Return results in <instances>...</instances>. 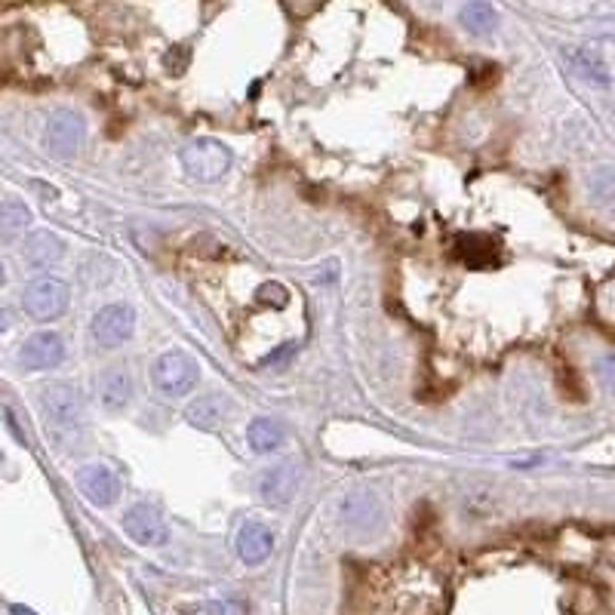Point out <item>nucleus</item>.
<instances>
[{"label":"nucleus","instance_id":"nucleus-2","mask_svg":"<svg viewBox=\"0 0 615 615\" xmlns=\"http://www.w3.org/2000/svg\"><path fill=\"white\" fill-rule=\"evenodd\" d=\"M197 379L200 369L185 351H167L151 363V385L167 397H182L194 391Z\"/></svg>","mask_w":615,"mask_h":615},{"label":"nucleus","instance_id":"nucleus-23","mask_svg":"<svg viewBox=\"0 0 615 615\" xmlns=\"http://www.w3.org/2000/svg\"><path fill=\"white\" fill-rule=\"evenodd\" d=\"M13 615H37V612H31L28 606H13Z\"/></svg>","mask_w":615,"mask_h":615},{"label":"nucleus","instance_id":"nucleus-12","mask_svg":"<svg viewBox=\"0 0 615 615\" xmlns=\"http://www.w3.org/2000/svg\"><path fill=\"white\" fill-rule=\"evenodd\" d=\"M271 551H274V532H271L265 523L253 520V523H246V526L240 529V536H237V554H240V560H243L246 566L265 563V560L271 557Z\"/></svg>","mask_w":615,"mask_h":615},{"label":"nucleus","instance_id":"nucleus-10","mask_svg":"<svg viewBox=\"0 0 615 615\" xmlns=\"http://www.w3.org/2000/svg\"><path fill=\"white\" fill-rule=\"evenodd\" d=\"M77 486L84 499L96 508H108L120 499V480L108 465H87L77 471Z\"/></svg>","mask_w":615,"mask_h":615},{"label":"nucleus","instance_id":"nucleus-5","mask_svg":"<svg viewBox=\"0 0 615 615\" xmlns=\"http://www.w3.org/2000/svg\"><path fill=\"white\" fill-rule=\"evenodd\" d=\"M136 330V314L130 305H105L102 311H96L93 323H90V333H93V342L99 348H120L127 342Z\"/></svg>","mask_w":615,"mask_h":615},{"label":"nucleus","instance_id":"nucleus-18","mask_svg":"<svg viewBox=\"0 0 615 615\" xmlns=\"http://www.w3.org/2000/svg\"><path fill=\"white\" fill-rule=\"evenodd\" d=\"M31 225V210L19 197L0 200V237H19Z\"/></svg>","mask_w":615,"mask_h":615},{"label":"nucleus","instance_id":"nucleus-14","mask_svg":"<svg viewBox=\"0 0 615 615\" xmlns=\"http://www.w3.org/2000/svg\"><path fill=\"white\" fill-rule=\"evenodd\" d=\"M62 256H65V240L56 237L53 231H34V234L25 240V259H28L34 268H50V265H56Z\"/></svg>","mask_w":615,"mask_h":615},{"label":"nucleus","instance_id":"nucleus-3","mask_svg":"<svg viewBox=\"0 0 615 615\" xmlns=\"http://www.w3.org/2000/svg\"><path fill=\"white\" fill-rule=\"evenodd\" d=\"M182 167L194 182H219L231 167V151L219 139H194L182 151Z\"/></svg>","mask_w":615,"mask_h":615},{"label":"nucleus","instance_id":"nucleus-11","mask_svg":"<svg viewBox=\"0 0 615 615\" xmlns=\"http://www.w3.org/2000/svg\"><path fill=\"white\" fill-rule=\"evenodd\" d=\"M96 391H99V403L105 409L120 413V409L133 400V376L127 373V366H108L96 379Z\"/></svg>","mask_w":615,"mask_h":615},{"label":"nucleus","instance_id":"nucleus-17","mask_svg":"<svg viewBox=\"0 0 615 615\" xmlns=\"http://www.w3.org/2000/svg\"><path fill=\"white\" fill-rule=\"evenodd\" d=\"M345 520H348L354 529H373L376 520H379V505H376V499L369 496V492H357V496H348V499H345Z\"/></svg>","mask_w":615,"mask_h":615},{"label":"nucleus","instance_id":"nucleus-7","mask_svg":"<svg viewBox=\"0 0 615 615\" xmlns=\"http://www.w3.org/2000/svg\"><path fill=\"white\" fill-rule=\"evenodd\" d=\"M299 483H302V468L293 462H283V465L265 468L256 477V492L268 505H286V502H293V496L299 492Z\"/></svg>","mask_w":615,"mask_h":615},{"label":"nucleus","instance_id":"nucleus-20","mask_svg":"<svg viewBox=\"0 0 615 615\" xmlns=\"http://www.w3.org/2000/svg\"><path fill=\"white\" fill-rule=\"evenodd\" d=\"M259 305H271V308H283L286 305V290L280 283H265L259 290Z\"/></svg>","mask_w":615,"mask_h":615},{"label":"nucleus","instance_id":"nucleus-6","mask_svg":"<svg viewBox=\"0 0 615 615\" xmlns=\"http://www.w3.org/2000/svg\"><path fill=\"white\" fill-rule=\"evenodd\" d=\"M123 529L127 536L142 545V548H157L170 542V526L163 520V514L154 505H133L127 514H123Z\"/></svg>","mask_w":615,"mask_h":615},{"label":"nucleus","instance_id":"nucleus-24","mask_svg":"<svg viewBox=\"0 0 615 615\" xmlns=\"http://www.w3.org/2000/svg\"><path fill=\"white\" fill-rule=\"evenodd\" d=\"M4 280H7V274H4V265H0V286H4Z\"/></svg>","mask_w":615,"mask_h":615},{"label":"nucleus","instance_id":"nucleus-13","mask_svg":"<svg viewBox=\"0 0 615 615\" xmlns=\"http://www.w3.org/2000/svg\"><path fill=\"white\" fill-rule=\"evenodd\" d=\"M231 413V403L222 397V394H203L197 397L188 409H185V419L191 428H200V431H216Z\"/></svg>","mask_w":615,"mask_h":615},{"label":"nucleus","instance_id":"nucleus-9","mask_svg":"<svg viewBox=\"0 0 615 615\" xmlns=\"http://www.w3.org/2000/svg\"><path fill=\"white\" fill-rule=\"evenodd\" d=\"M84 133H87V127H84V117H80V114H74V111H68V108L50 114V123H47V145H50L53 154L71 157V154L80 148V142H84Z\"/></svg>","mask_w":615,"mask_h":615},{"label":"nucleus","instance_id":"nucleus-4","mask_svg":"<svg viewBox=\"0 0 615 615\" xmlns=\"http://www.w3.org/2000/svg\"><path fill=\"white\" fill-rule=\"evenodd\" d=\"M40 409H44V419L56 431H77L80 422H84V400L68 382L47 385L44 394H40Z\"/></svg>","mask_w":615,"mask_h":615},{"label":"nucleus","instance_id":"nucleus-15","mask_svg":"<svg viewBox=\"0 0 615 615\" xmlns=\"http://www.w3.org/2000/svg\"><path fill=\"white\" fill-rule=\"evenodd\" d=\"M566 62H569L572 74L582 77V80H588V84H594V87H606V84H609L606 62H603L594 50H572V53L566 56Z\"/></svg>","mask_w":615,"mask_h":615},{"label":"nucleus","instance_id":"nucleus-8","mask_svg":"<svg viewBox=\"0 0 615 615\" xmlns=\"http://www.w3.org/2000/svg\"><path fill=\"white\" fill-rule=\"evenodd\" d=\"M65 360V342L59 333H34L25 339V345L19 348V363L28 369V373H47V369H56Z\"/></svg>","mask_w":615,"mask_h":615},{"label":"nucleus","instance_id":"nucleus-1","mask_svg":"<svg viewBox=\"0 0 615 615\" xmlns=\"http://www.w3.org/2000/svg\"><path fill=\"white\" fill-rule=\"evenodd\" d=\"M68 305H71V290L59 277H37L25 286V293H22L25 314L31 320H40V323L59 320L68 311Z\"/></svg>","mask_w":615,"mask_h":615},{"label":"nucleus","instance_id":"nucleus-16","mask_svg":"<svg viewBox=\"0 0 615 615\" xmlns=\"http://www.w3.org/2000/svg\"><path fill=\"white\" fill-rule=\"evenodd\" d=\"M283 425L274 422V419H256L250 428H246V440L256 449V453H274L277 446H283Z\"/></svg>","mask_w":615,"mask_h":615},{"label":"nucleus","instance_id":"nucleus-22","mask_svg":"<svg viewBox=\"0 0 615 615\" xmlns=\"http://www.w3.org/2000/svg\"><path fill=\"white\" fill-rule=\"evenodd\" d=\"M7 330H10V314L0 311V333H7Z\"/></svg>","mask_w":615,"mask_h":615},{"label":"nucleus","instance_id":"nucleus-19","mask_svg":"<svg viewBox=\"0 0 615 615\" xmlns=\"http://www.w3.org/2000/svg\"><path fill=\"white\" fill-rule=\"evenodd\" d=\"M462 25L474 34H486L496 28V10H492V4H483V0H474V4H465L462 7Z\"/></svg>","mask_w":615,"mask_h":615},{"label":"nucleus","instance_id":"nucleus-21","mask_svg":"<svg viewBox=\"0 0 615 615\" xmlns=\"http://www.w3.org/2000/svg\"><path fill=\"white\" fill-rule=\"evenodd\" d=\"M597 376L609 391H615V357H600L597 360Z\"/></svg>","mask_w":615,"mask_h":615}]
</instances>
